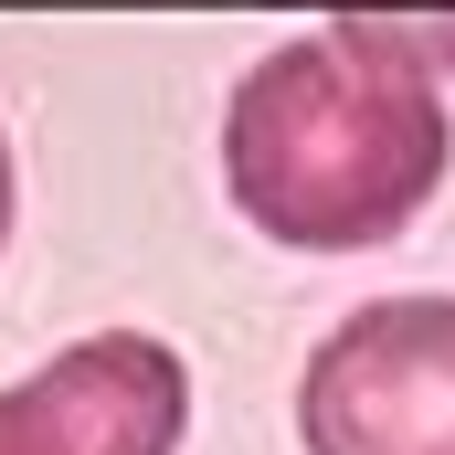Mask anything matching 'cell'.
I'll list each match as a JSON object with an SVG mask.
<instances>
[{"label": "cell", "mask_w": 455, "mask_h": 455, "mask_svg": "<svg viewBox=\"0 0 455 455\" xmlns=\"http://www.w3.org/2000/svg\"><path fill=\"white\" fill-rule=\"evenodd\" d=\"M455 170V116L424 64L371 32H297L223 107V191L286 254H371Z\"/></svg>", "instance_id": "1"}, {"label": "cell", "mask_w": 455, "mask_h": 455, "mask_svg": "<svg viewBox=\"0 0 455 455\" xmlns=\"http://www.w3.org/2000/svg\"><path fill=\"white\" fill-rule=\"evenodd\" d=\"M339 11V32H371V43H392L403 64H424L435 85L455 75V0H329Z\"/></svg>", "instance_id": "4"}, {"label": "cell", "mask_w": 455, "mask_h": 455, "mask_svg": "<svg viewBox=\"0 0 455 455\" xmlns=\"http://www.w3.org/2000/svg\"><path fill=\"white\" fill-rule=\"evenodd\" d=\"M191 371L148 329H96L0 392V455H180Z\"/></svg>", "instance_id": "3"}, {"label": "cell", "mask_w": 455, "mask_h": 455, "mask_svg": "<svg viewBox=\"0 0 455 455\" xmlns=\"http://www.w3.org/2000/svg\"><path fill=\"white\" fill-rule=\"evenodd\" d=\"M11 212H21V170H11V138H0V254H11Z\"/></svg>", "instance_id": "5"}, {"label": "cell", "mask_w": 455, "mask_h": 455, "mask_svg": "<svg viewBox=\"0 0 455 455\" xmlns=\"http://www.w3.org/2000/svg\"><path fill=\"white\" fill-rule=\"evenodd\" d=\"M307 455H455V297H371L307 349Z\"/></svg>", "instance_id": "2"}]
</instances>
